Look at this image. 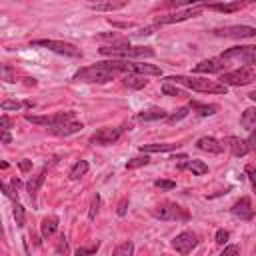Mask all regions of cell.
I'll return each mask as SVG.
<instances>
[{"mask_svg":"<svg viewBox=\"0 0 256 256\" xmlns=\"http://www.w3.org/2000/svg\"><path fill=\"white\" fill-rule=\"evenodd\" d=\"M256 78V72H254V66H242V68H236V70H230V72H222L218 82L222 86H246V84H252Z\"/></svg>","mask_w":256,"mask_h":256,"instance_id":"4","label":"cell"},{"mask_svg":"<svg viewBox=\"0 0 256 256\" xmlns=\"http://www.w3.org/2000/svg\"><path fill=\"white\" fill-rule=\"evenodd\" d=\"M44 178H46V168H42L38 174H34V176L26 182V190L30 192V196H36V192H38L40 186L44 184Z\"/></svg>","mask_w":256,"mask_h":256,"instance_id":"19","label":"cell"},{"mask_svg":"<svg viewBox=\"0 0 256 256\" xmlns=\"http://www.w3.org/2000/svg\"><path fill=\"white\" fill-rule=\"evenodd\" d=\"M154 28H156V26H146V28H142V30L138 32V36H148V34L154 32Z\"/></svg>","mask_w":256,"mask_h":256,"instance_id":"46","label":"cell"},{"mask_svg":"<svg viewBox=\"0 0 256 256\" xmlns=\"http://www.w3.org/2000/svg\"><path fill=\"white\" fill-rule=\"evenodd\" d=\"M146 164H150V156H136V158H130L126 162V168L128 170H134V168H140V166H146Z\"/></svg>","mask_w":256,"mask_h":256,"instance_id":"32","label":"cell"},{"mask_svg":"<svg viewBox=\"0 0 256 256\" xmlns=\"http://www.w3.org/2000/svg\"><path fill=\"white\" fill-rule=\"evenodd\" d=\"M86 172H88V162H86V160H78V162L70 168L68 176H70L72 180H78V178H82Z\"/></svg>","mask_w":256,"mask_h":256,"instance_id":"28","label":"cell"},{"mask_svg":"<svg viewBox=\"0 0 256 256\" xmlns=\"http://www.w3.org/2000/svg\"><path fill=\"white\" fill-rule=\"evenodd\" d=\"M162 92L168 94V96H182V94H184L176 84H170V82H164V84H162Z\"/></svg>","mask_w":256,"mask_h":256,"instance_id":"33","label":"cell"},{"mask_svg":"<svg viewBox=\"0 0 256 256\" xmlns=\"http://www.w3.org/2000/svg\"><path fill=\"white\" fill-rule=\"evenodd\" d=\"M132 254H134V244H132L130 240L118 244V246L114 248V252H112V256H132Z\"/></svg>","mask_w":256,"mask_h":256,"instance_id":"29","label":"cell"},{"mask_svg":"<svg viewBox=\"0 0 256 256\" xmlns=\"http://www.w3.org/2000/svg\"><path fill=\"white\" fill-rule=\"evenodd\" d=\"M126 206H128V200L124 198V200L120 202V206H118V216H124V214H126Z\"/></svg>","mask_w":256,"mask_h":256,"instance_id":"45","label":"cell"},{"mask_svg":"<svg viewBox=\"0 0 256 256\" xmlns=\"http://www.w3.org/2000/svg\"><path fill=\"white\" fill-rule=\"evenodd\" d=\"M166 82L170 84H182L190 90L204 92V94H226L228 88L222 86L218 80H208V78H192V76H168Z\"/></svg>","mask_w":256,"mask_h":256,"instance_id":"1","label":"cell"},{"mask_svg":"<svg viewBox=\"0 0 256 256\" xmlns=\"http://www.w3.org/2000/svg\"><path fill=\"white\" fill-rule=\"evenodd\" d=\"M218 58L224 60V62L240 60L244 66H254V62H256V48L254 46H232L224 54H220Z\"/></svg>","mask_w":256,"mask_h":256,"instance_id":"6","label":"cell"},{"mask_svg":"<svg viewBox=\"0 0 256 256\" xmlns=\"http://www.w3.org/2000/svg\"><path fill=\"white\" fill-rule=\"evenodd\" d=\"M14 124V120L10 116H0V128H4V130H10Z\"/></svg>","mask_w":256,"mask_h":256,"instance_id":"40","label":"cell"},{"mask_svg":"<svg viewBox=\"0 0 256 256\" xmlns=\"http://www.w3.org/2000/svg\"><path fill=\"white\" fill-rule=\"evenodd\" d=\"M228 238H230V232L228 230H224V228L216 230V244H226Z\"/></svg>","mask_w":256,"mask_h":256,"instance_id":"39","label":"cell"},{"mask_svg":"<svg viewBox=\"0 0 256 256\" xmlns=\"http://www.w3.org/2000/svg\"><path fill=\"white\" fill-rule=\"evenodd\" d=\"M188 108H192L198 116H212V114L218 112V106L216 104H202V102H196V100H192Z\"/></svg>","mask_w":256,"mask_h":256,"instance_id":"20","label":"cell"},{"mask_svg":"<svg viewBox=\"0 0 256 256\" xmlns=\"http://www.w3.org/2000/svg\"><path fill=\"white\" fill-rule=\"evenodd\" d=\"M102 56L114 58V60H130V58H150L154 56V50L150 46H102L100 48Z\"/></svg>","mask_w":256,"mask_h":256,"instance_id":"2","label":"cell"},{"mask_svg":"<svg viewBox=\"0 0 256 256\" xmlns=\"http://www.w3.org/2000/svg\"><path fill=\"white\" fill-rule=\"evenodd\" d=\"M236 218H240V220H252L254 218V208H252V200L248 198V196H242L234 206H232V210H230Z\"/></svg>","mask_w":256,"mask_h":256,"instance_id":"14","label":"cell"},{"mask_svg":"<svg viewBox=\"0 0 256 256\" xmlns=\"http://www.w3.org/2000/svg\"><path fill=\"white\" fill-rule=\"evenodd\" d=\"M180 144H174V142H162V144H140V150L142 152H170V150H176Z\"/></svg>","mask_w":256,"mask_h":256,"instance_id":"22","label":"cell"},{"mask_svg":"<svg viewBox=\"0 0 256 256\" xmlns=\"http://www.w3.org/2000/svg\"><path fill=\"white\" fill-rule=\"evenodd\" d=\"M154 186L160 188V190H172V188H176V182H172V180H154Z\"/></svg>","mask_w":256,"mask_h":256,"instance_id":"38","label":"cell"},{"mask_svg":"<svg viewBox=\"0 0 256 256\" xmlns=\"http://www.w3.org/2000/svg\"><path fill=\"white\" fill-rule=\"evenodd\" d=\"M0 80L4 82H16V72L8 64H0Z\"/></svg>","mask_w":256,"mask_h":256,"instance_id":"31","label":"cell"},{"mask_svg":"<svg viewBox=\"0 0 256 256\" xmlns=\"http://www.w3.org/2000/svg\"><path fill=\"white\" fill-rule=\"evenodd\" d=\"M62 250L66 252V238L64 236H60V244H58V252H62Z\"/></svg>","mask_w":256,"mask_h":256,"instance_id":"48","label":"cell"},{"mask_svg":"<svg viewBox=\"0 0 256 256\" xmlns=\"http://www.w3.org/2000/svg\"><path fill=\"white\" fill-rule=\"evenodd\" d=\"M240 124L246 128V130H254L256 126V108H246L240 116Z\"/></svg>","mask_w":256,"mask_h":256,"instance_id":"25","label":"cell"},{"mask_svg":"<svg viewBox=\"0 0 256 256\" xmlns=\"http://www.w3.org/2000/svg\"><path fill=\"white\" fill-rule=\"evenodd\" d=\"M4 238V228H2V218H0V240Z\"/></svg>","mask_w":256,"mask_h":256,"instance_id":"49","label":"cell"},{"mask_svg":"<svg viewBox=\"0 0 256 256\" xmlns=\"http://www.w3.org/2000/svg\"><path fill=\"white\" fill-rule=\"evenodd\" d=\"M246 172H248V178H250V182H252V186H254V168H252V164L246 166Z\"/></svg>","mask_w":256,"mask_h":256,"instance_id":"47","label":"cell"},{"mask_svg":"<svg viewBox=\"0 0 256 256\" xmlns=\"http://www.w3.org/2000/svg\"><path fill=\"white\" fill-rule=\"evenodd\" d=\"M122 132H124V126H106L90 136V142L94 146H108V144H114L122 136Z\"/></svg>","mask_w":256,"mask_h":256,"instance_id":"8","label":"cell"},{"mask_svg":"<svg viewBox=\"0 0 256 256\" xmlns=\"http://www.w3.org/2000/svg\"><path fill=\"white\" fill-rule=\"evenodd\" d=\"M98 206H100V196L96 194V196L92 198V204H90V212H88V218H90V220H94V218H96V214H98Z\"/></svg>","mask_w":256,"mask_h":256,"instance_id":"36","label":"cell"},{"mask_svg":"<svg viewBox=\"0 0 256 256\" xmlns=\"http://www.w3.org/2000/svg\"><path fill=\"white\" fill-rule=\"evenodd\" d=\"M218 256H240V246L238 244H228Z\"/></svg>","mask_w":256,"mask_h":256,"instance_id":"35","label":"cell"},{"mask_svg":"<svg viewBox=\"0 0 256 256\" xmlns=\"http://www.w3.org/2000/svg\"><path fill=\"white\" fill-rule=\"evenodd\" d=\"M114 72H110L108 68H104L100 62H96V64H92V66H86V68H80L74 76H72V80H76V82H98V84H104V82H110V80H114Z\"/></svg>","mask_w":256,"mask_h":256,"instance_id":"3","label":"cell"},{"mask_svg":"<svg viewBox=\"0 0 256 256\" xmlns=\"http://www.w3.org/2000/svg\"><path fill=\"white\" fill-rule=\"evenodd\" d=\"M58 230V216H46L40 224V234L42 238H50Z\"/></svg>","mask_w":256,"mask_h":256,"instance_id":"18","label":"cell"},{"mask_svg":"<svg viewBox=\"0 0 256 256\" xmlns=\"http://www.w3.org/2000/svg\"><path fill=\"white\" fill-rule=\"evenodd\" d=\"M32 46H42V48H48L56 54H62V56H70V58H80L82 52L78 46H74L72 42H64V40H48V38H42V40H32Z\"/></svg>","mask_w":256,"mask_h":256,"instance_id":"5","label":"cell"},{"mask_svg":"<svg viewBox=\"0 0 256 256\" xmlns=\"http://www.w3.org/2000/svg\"><path fill=\"white\" fill-rule=\"evenodd\" d=\"M124 84H126L128 88H134V90H138V88H144V86L148 84V80H146V76L128 74V76H124Z\"/></svg>","mask_w":256,"mask_h":256,"instance_id":"26","label":"cell"},{"mask_svg":"<svg viewBox=\"0 0 256 256\" xmlns=\"http://www.w3.org/2000/svg\"><path fill=\"white\" fill-rule=\"evenodd\" d=\"M224 66H226L224 60H220V58H208V60L198 62V64L194 66V72H196V74H204V72H206V74H216V72H222Z\"/></svg>","mask_w":256,"mask_h":256,"instance_id":"16","label":"cell"},{"mask_svg":"<svg viewBox=\"0 0 256 256\" xmlns=\"http://www.w3.org/2000/svg\"><path fill=\"white\" fill-rule=\"evenodd\" d=\"M254 142H256V134H254V130H250V136L246 138V144H248V148H250V150H254V148H256V144H254Z\"/></svg>","mask_w":256,"mask_h":256,"instance_id":"43","label":"cell"},{"mask_svg":"<svg viewBox=\"0 0 256 256\" xmlns=\"http://www.w3.org/2000/svg\"><path fill=\"white\" fill-rule=\"evenodd\" d=\"M18 168H20V170H22V172H28V170H30V168H32V162H30V160H26V158H24V160H20V162H18Z\"/></svg>","mask_w":256,"mask_h":256,"instance_id":"44","label":"cell"},{"mask_svg":"<svg viewBox=\"0 0 256 256\" xmlns=\"http://www.w3.org/2000/svg\"><path fill=\"white\" fill-rule=\"evenodd\" d=\"M196 146L200 150H204V152H210V154H220L224 150V146L220 144V140H216L214 136H202V138H198Z\"/></svg>","mask_w":256,"mask_h":256,"instance_id":"17","label":"cell"},{"mask_svg":"<svg viewBox=\"0 0 256 256\" xmlns=\"http://www.w3.org/2000/svg\"><path fill=\"white\" fill-rule=\"evenodd\" d=\"M152 216L158 220H188V212L174 202H162L152 208Z\"/></svg>","mask_w":256,"mask_h":256,"instance_id":"7","label":"cell"},{"mask_svg":"<svg viewBox=\"0 0 256 256\" xmlns=\"http://www.w3.org/2000/svg\"><path fill=\"white\" fill-rule=\"evenodd\" d=\"M242 6H244L242 2H228V4H202V8H208V10H216V12H224V14L236 12V10H240Z\"/></svg>","mask_w":256,"mask_h":256,"instance_id":"24","label":"cell"},{"mask_svg":"<svg viewBox=\"0 0 256 256\" xmlns=\"http://www.w3.org/2000/svg\"><path fill=\"white\" fill-rule=\"evenodd\" d=\"M96 250H98V244L88 246V248H78V250H76V256H88V254H94Z\"/></svg>","mask_w":256,"mask_h":256,"instance_id":"41","label":"cell"},{"mask_svg":"<svg viewBox=\"0 0 256 256\" xmlns=\"http://www.w3.org/2000/svg\"><path fill=\"white\" fill-rule=\"evenodd\" d=\"M12 216H14V220H16V226H24L26 224V210H24V206L20 204V202H14V210H12Z\"/></svg>","mask_w":256,"mask_h":256,"instance_id":"30","label":"cell"},{"mask_svg":"<svg viewBox=\"0 0 256 256\" xmlns=\"http://www.w3.org/2000/svg\"><path fill=\"white\" fill-rule=\"evenodd\" d=\"M0 108H2V110H20L22 104L18 100H4L2 104H0Z\"/></svg>","mask_w":256,"mask_h":256,"instance_id":"37","label":"cell"},{"mask_svg":"<svg viewBox=\"0 0 256 256\" xmlns=\"http://www.w3.org/2000/svg\"><path fill=\"white\" fill-rule=\"evenodd\" d=\"M214 34L224 36V38H252L256 34V28H252V26H224V28H216Z\"/></svg>","mask_w":256,"mask_h":256,"instance_id":"12","label":"cell"},{"mask_svg":"<svg viewBox=\"0 0 256 256\" xmlns=\"http://www.w3.org/2000/svg\"><path fill=\"white\" fill-rule=\"evenodd\" d=\"M220 144H222V146H228V148H230V152H232V156H236V158L246 156V154L250 152V148H248L246 140H242V138H238V136H226Z\"/></svg>","mask_w":256,"mask_h":256,"instance_id":"15","label":"cell"},{"mask_svg":"<svg viewBox=\"0 0 256 256\" xmlns=\"http://www.w3.org/2000/svg\"><path fill=\"white\" fill-rule=\"evenodd\" d=\"M74 118V112H56V114H50V116H32V114H26V120L32 122V124H38V126H54V124H62V122H72Z\"/></svg>","mask_w":256,"mask_h":256,"instance_id":"10","label":"cell"},{"mask_svg":"<svg viewBox=\"0 0 256 256\" xmlns=\"http://www.w3.org/2000/svg\"><path fill=\"white\" fill-rule=\"evenodd\" d=\"M172 246H174V250L180 252V254H190V252L198 246V236H196L192 230H184V232H180V234L172 240Z\"/></svg>","mask_w":256,"mask_h":256,"instance_id":"11","label":"cell"},{"mask_svg":"<svg viewBox=\"0 0 256 256\" xmlns=\"http://www.w3.org/2000/svg\"><path fill=\"white\" fill-rule=\"evenodd\" d=\"M178 168H180V170H192L196 176H202V174L208 172V166H206L202 160H186V162H182Z\"/></svg>","mask_w":256,"mask_h":256,"instance_id":"23","label":"cell"},{"mask_svg":"<svg viewBox=\"0 0 256 256\" xmlns=\"http://www.w3.org/2000/svg\"><path fill=\"white\" fill-rule=\"evenodd\" d=\"M0 140H2L4 144H10V142H12L10 132H8V130H4V128H0Z\"/></svg>","mask_w":256,"mask_h":256,"instance_id":"42","label":"cell"},{"mask_svg":"<svg viewBox=\"0 0 256 256\" xmlns=\"http://www.w3.org/2000/svg\"><path fill=\"white\" fill-rule=\"evenodd\" d=\"M168 112L162 110V108H148V110H142L138 114V120H144V122H152V120H162L166 118Z\"/></svg>","mask_w":256,"mask_h":256,"instance_id":"21","label":"cell"},{"mask_svg":"<svg viewBox=\"0 0 256 256\" xmlns=\"http://www.w3.org/2000/svg\"><path fill=\"white\" fill-rule=\"evenodd\" d=\"M84 128L82 122H62V124H54V126H48V132L54 134V136H70V134H76Z\"/></svg>","mask_w":256,"mask_h":256,"instance_id":"13","label":"cell"},{"mask_svg":"<svg viewBox=\"0 0 256 256\" xmlns=\"http://www.w3.org/2000/svg\"><path fill=\"white\" fill-rule=\"evenodd\" d=\"M188 110H190V108H186V106H184V108H178L174 114H168V116H166V120H168L170 124H174V122L182 120L184 116H188Z\"/></svg>","mask_w":256,"mask_h":256,"instance_id":"34","label":"cell"},{"mask_svg":"<svg viewBox=\"0 0 256 256\" xmlns=\"http://www.w3.org/2000/svg\"><path fill=\"white\" fill-rule=\"evenodd\" d=\"M124 6H126V2H98V4H90V10H96V12H112V10H120Z\"/></svg>","mask_w":256,"mask_h":256,"instance_id":"27","label":"cell"},{"mask_svg":"<svg viewBox=\"0 0 256 256\" xmlns=\"http://www.w3.org/2000/svg\"><path fill=\"white\" fill-rule=\"evenodd\" d=\"M202 10H204V8H202V4H198V6H188V8L180 10V12H170V14L158 16V18H156V22H154V26H164V24L184 22V20H188V18H194V16H198Z\"/></svg>","mask_w":256,"mask_h":256,"instance_id":"9","label":"cell"}]
</instances>
